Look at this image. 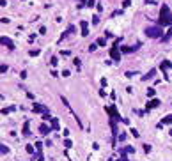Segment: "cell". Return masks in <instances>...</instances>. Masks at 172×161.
<instances>
[{
    "mask_svg": "<svg viewBox=\"0 0 172 161\" xmlns=\"http://www.w3.org/2000/svg\"><path fill=\"white\" fill-rule=\"evenodd\" d=\"M171 21H172V16H171V11H169V5H162L158 25L160 27H167V25H171Z\"/></svg>",
    "mask_w": 172,
    "mask_h": 161,
    "instance_id": "1",
    "label": "cell"
},
{
    "mask_svg": "<svg viewBox=\"0 0 172 161\" xmlns=\"http://www.w3.org/2000/svg\"><path fill=\"white\" fill-rule=\"evenodd\" d=\"M163 32H162V27L158 25V27H147L146 28V35L147 37H151V39H156V37H160Z\"/></svg>",
    "mask_w": 172,
    "mask_h": 161,
    "instance_id": "2",
    "label": "cell"
},
{
    "mask_svg": "<svg viewBox=\"0 0 172 161\" xmlns=\"http://www.w3.org/2000/svg\"><path fill=\"white\" fill-rule=\"evenodd\" d=\"M110 57H112V60H115V62L121 60V51L117 50V44H115L114 48H110Z\"/></svg>",
    "mask_w": 172,
    "mask_h": 161,
    "instance_id": "3",
    "label": "cell"
},
{
    "mask_svg": "<svg viewBox=\"0 0 172 161\" xmlns=\"http://www.w3.org/2000/svg\"><path fill=\"white\" fill-rule=\"evenodd\" d=\"M0 43H2V44H5V46H7L9 50H14V43H12V41H11L9 37H5V35H2V39H0Z\"/></svg>",
    "mask_w": 172,
    "mask_h": 161,
    "instance_id": "4",
    "label": "cell"
},
{
    "mask_svg": "<svg viewBox=\"0 0 172 161\" xmlns=\"http://www.w3.org/2000/svg\"><path fill=\"white\" fill-rule=\"evenodd\" d=\"M87 27H89V23H87L85 19H83V21H80V28H82V35H83V37H87V35H89V28H87Z\"/></svg>",
    "mask_w": 172,
    "mask_h": 161,
    "instance_id": "5",
    "label": "cell"
},
{
    "mask_svg": "<svg viewBox=\"0 0 172 161\" xmlns=\"http://www.w3.org/2000/svg\"><path fill=\"white\" fill-rule=\"evenodd\" d=\"M139 46H140V44H135V46H123L121 51H123V53H131V51H137Z\"/></svg>",
    "mask_w": 172,
    "mask_h": 161,
    "instance_id": "6",
    "label": "cell"
},
{
    "mask_svg": "<svg viewBox=\"0 0 172 161\" xmlns=\"http://www.w3.org/2000/svg\"><path fill=\"white\" fill-rule=\"evenodd\" d=\"M156 106H160V99H151L147 103V108L146 110H151V108H156Z\"/></svg>",
    "mask_w": 172,
    "mask_h": 161,
    "instance_id": "7",
    "label": "cell"
},
{
    "mask_svg": "<svg viewBox=\"0 0 172 161\" xmlns=\"http://www.w3.org/2000/svg\"><path fill=\"white\" fill-rule=\"evenodd\" d=\"M39 131H41L43 135H48V133H52V128L46 126V124H41V126H39Z\"/></svg>",
    "mask_w": 172,
    "mask_h": 161,
    "instance_id": "8",
    "label": "cell"
},
{
    "mask_svg": "<svg viewBox=\"0 0 172 161\" xmlns=\"http://www.w3.org/2000/svg\"><path fill=\"white\" fill-rule=\"evenodd\" d=\"M108 113L112 115V119H114V121H119V119H121V117H119V113L115 112V108H114V106H112V108H108Z\"/></svg>",
    "mask_w": 172,
    "mask_h": 161,
    "instance_id": "9",
    "label": "cell"
},
{
    "mask_svg": "<svg viewBox=\"0 0 172 161\" xmlns=\"http://www.w3.org/2000/svg\"><path fill=\"white\" fill-rule=\"evenodd\" d=\"M23 135H25V136H28V135H30V122H28V121L23 124Z\"/></svg>",
    "mask_w": 172,
    "mask_h": 161,
    "instance_id": "10",
    "label": "cell"
},
{
    "mask_svg": "<svg viewBox=\"0 0 172 161\" xmlns=\"http://www.w3.org/2000/svg\"><path fill=\"white\" fill-rule=\"evenodd\" d=\"M155 74H156V69H151V71H149V73H147L146 76H142V80H144V82H146V80H151V78H153Z\"/></svg>",
    "mask_w": 172,
    "mask_h": 161,
    "instance_id": "11",
    "label": "cell"
},
{
    "mask_svg": "<svg viewBox=\"0 0 172 161\" xmlns=\"http://www.w3.org/2000/svg\"><path fill=\"white\" fill-rule=\"evenodd\" d=\"M50 122H52V128H53V129H60V126H59V119L52 117V119H50Z\"/></svg>",
    "mask_w": 172,
    "mask_h": 161,
    "instance_id": "12",
    "label": "cell"
},
{
    "mask_svg": "<svg viewBox=\"0 0 172 161\" xmlns=\"http://www.w3.org/2000/svg\"><path fill=\"white\" fill-rule=\"evenodd\" d=\"M0 152H2V154H7V152H9V147L2 144V145H0Z\"/></svg>",
    "mask_w": 172,
    "mask_h": 161,
    "instance_id": "13",
    "label": "cell"
},
{
    "mask_svg": "<svg viewBox=\"0 0 172 161\" xmlns=\"http://www.w3.org/2000/svg\"><path fill=\"white\" fill-rule=\"evenodd\" d=\"M169 67H172V64H171V62H169V60H165V62L162 64V69L165 71V69H169Z\"/></svg>",
    "mask_w": 172,
    "mask_h": 161,
    "instance_id": "14",
    "label": "cell"
},
{
    "mask_svg": "<svg viewBox=\"0 0 172 161\" xmlns=\"http://www.w3.org/2000/svg\"><path fill=\"white\" fill-rule=\"evenodd\" d=\"M162 124H172V115H167L165 119H163V122Z\"/></svg>",
    "mask_w": 172,
    "mask_h": 161,
    "instance_id": "15",
    "label": "cell"
},
{
    "mask_svg": "<svg viewBox=\"0 0 172 161\" xmlns=\"http://www.w3.org/2000/svg\"><path fill=\"white\" fill-rule=\"evenodd\" d=\"M105 44H107V39L105 37H99L98 39V46H105Z\"/></svg>",
    "mask_w": 172,
    "mask_h": 161,
    "instance_id": "16",
    "label": "cell"
},
{
    "mask_svg": "<svg viewBox=\"0 0 172 161\" xmlns=\"http://www.w3.org/2000/svg\"><path fill=\"white\" fill-rule=\"evenodd\" d=\"M92 23H94V25H98V23H99V16H98V14H94V16H92Z\"/></svg>",
    "mask_w": 172,
    "mask_h": 161,
    "instance_id": "17",
    "label": "cell"
},
{
    "mask_svg": "<svg viewBox=\"0 0 172 161\" xmlns=\"http://www.w3.org/2000/svg\"><path fill=\"white\" fill-rule=\"evenodd\" d=\"M39 55V50H30V57H37Z\"/></svg>",
    "mask_w": 172,
    "mask_h": 161,
    "instance_id": "18",
    "label": "cell"
},
{
    "mask_svg": "<svg viewBox=\"0 0 172 161\" xmlns=\"http://www.w3.org/2000/svg\"><path fill=\"white\" fill-rule=\"evenodd\" d=\"M14 110V106H11V108H5V110H2V115H5V113H9V112H12Z\"/></svg>",
    "mask_w": 172,
    "mask_h": 161,
    "instance_id": "19",
    "label": "cell"
},
{
    "mask_svg": "<svg viewBox=\"0 0 172 161\" xmlns=\"http://www.w3.org/2000/svg\"><path fill=\"white\" fill-rule=\"evenodd\" d=\"M96 48H98V43H94V44H91V46H89V51H94Z\"/></svg>",
    "mask_w": 172,
    "mask_h": 161,
    "instance_id": "20",
    "label": "cell"
},
{
    "mask_svg": "<svg viewBox=\"0 0 172 161\" xmlns=\"http://www.w3.org/2000/svg\"><path fill=\"white\" fill-rule=\"evenodd\" d=\"M59 64V58L57 57H52V66H57Z\"/></svg>",
    "mask_w": 172,
    "mask_h": 161,
    "instance_id": "21",
    "label": "cell"
},
{
    "mask_svg": "<svg viewBox=\"0 0 172 161\" xmlns=\"http://www.w3.org/2000/svg\"><path fill=\"white\" fill-rule=\"evenodd\" d=\"M147 96L153 97V96H155V89H147Z\"/></svg>",
    "mask_w": 172,
    "mask_h": 161,
    "instance_id": "22",
    "label": "cell"
},
{
    "mask_svg": "<svg viewBox=\"0 0 172 161\" xmlns=\"http://www.w3.org/2000/svg\"><path fill=\"white\" fill-rule=\"evenodd\" d=\"M71 145H73V144H71V140H64V147H67V149H69Z\"/></svg>",
    "mask_w": 172,
    "mask_h": 161,
    "instance_id": "23",
    "label": "cell"
},
{
    "mask_svg": "<svg viewBox=\"0 0 172 161\" xmlns=\"http://www.w3.org/2000/svg\"><path fill=\"white\" fill-rule=\"evenodd\" d=\"M27 152H30V154H34V147H32V145H27Z\"/></svg>",
    "mask_w": 172,
    "mask_h": 161,
    "instance_id": "24",
    "label": "cell"
},
{
    "mask_svg": "<svg viewBox=\"0 0 172 161\" xmlns=\"http://www.w3.org/2000/svg\"><path fill=\"white\" fill-rule=\"evenodd\" d=\"M131 5V2L130 0H124V4H123V7H130Z\"/></svg>",
    "mask_w": 172,
    "mask_h": 161,
    "instance_id": "25",
    "label": "cell"
},
{
    "mask_svg": "<svg viewBox=\"0 0 172 161\" xmlns=\"http://www.w3.org/2000/svg\"><path fill=\"white\" fill-rule=\"evenodd\" d=\"M131 135H133L135 138H139V131H137V129H131Z\"/></svg>",
    "mask_w": 172,
    "mask_h": 161,
    "instance_id": "26",
    "label": "cell"
},
{
    "mask_svg": "<svg viewBox=\"0 0 172 161\" xmlns=\"http://www.w3.org/2000/svg\"><path fill=\"white\" fill-rule=\"evenodd\" d=\"M36 147H37V151H41L43 149V144L41 142H36Z\"/></svg>",
    "mask_w": 172,
    "mask_h": 161,
    "instance_id": "27",
    "label": "cell"
},
{
    "mask_svg": "<svg viewBox=\"0 0 172 161\" xmlns=\"http://www.w3.org/2000/svg\"><path fill=\"white\" fill-rule=\"evenodd\" d=\"M133 74H137V73H135V71H133V73H131V71H128V73H126V76H128V78H131Z\"/></svg>",
    "mask_w": 172,
    "mask_h": 161,
    "instance_id": "28",
    "label": "cell"
},
{
    "mask_svg": "<svg viewBox=\"0 0 172 161\" xmlns=\"http://www.w3.org/2000/svg\"><path fill=\"white\" fill-rule=\"evenodd\" d=\"M151 151V145H144V152H149Z\"/></svg>",
    "mask_w": 172,
    "mask_h": 161,
    "instance_id": "29",
    "label": "cell"
},
{
    "mask_svg": "<svg viewBox=\"0 0 172 161\" xmlns=\"http://www.w3.org/2000/svg\"><path fill=\"white\" fill-rule=\"evenodd\" d=\"M78 2H82V4H83V2H85V0H78Z\"/></svg>",
    "mask_w": 172,
    "mask_h": 161,
    "instance_id": "30",
    "label": "cell"
}]
</instances>
